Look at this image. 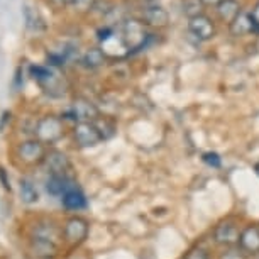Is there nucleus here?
I'll list each match as a JSON object with an SVG mask.
<instances>
[{"label": "nucleus", "instance_id": "1", "mask_svg": "<svg viewBox=\"0 0 259 259\" xmlns=\"http://www.w3.org/2000/svg\"><path fill=\"white\" fill-rule=\"evenodd\" d=\"M29 73H31L32 80L41 87L46 95L55 97V99L65 95V92H66L65 80L60 76V73H58L55 68L31 65L29 66Z\"/></svg>", "mask_w": 259, "mask_h": 259}, {"label": "nucleus", "instance_id": "2", "mask_svg": "<svg viewBox=\"0 0 259 259\" xmlns=\"http://www.w3.org/2000/svg\"><path fill=\"white\" fill-rule=\"evenodd\" d=\"M60 232L55 224H39L32 232V246L41 256H53L56 252Z\"/></svg>", "mask_w": 259, "mask_h": 259}, {"label": "nucleus", "instance_id": "3", "mask_svg": "<svg viewBox=\"0 0 259 259\" xmlns=\"http://www.w3.org/2000/svg\"><path fill=\"white\" fill-rule=\"evenodd\" d=\"M65 136L63 119L56 115H46L37 120L34 127V138L42 144H55Z\"/></svg>", "mask_w": 259, "mask_h": 259}, {"label": "nucleus", "instance_id": "4", "mask_svg": "<svg viewBox=\"0 0 259 259\" xmlns=\"http://www.w3.org/2000/svg\"><path fill=\"white\" fill-rule=\"evenodd\" d=\"M122 39H124V45L127 48V51L133 53L138 50H143L146 46V41L149 39V34L146 32L144 24L136 21V19H131L124 24L122 27Z\"/></svg>", "mask_w": 259, "mask_h": 259}, {"label": "nucleus", "instance_id": "5", "mask_svg": "<svg viewBox=\"0 0 259 259\" xmlns=\"http://www.w3.org/2000/svg\"><path fill=\"white\" fill-rule=\"evenodd\" d=\"M63 119L73 120L76 124L78 122H95L97 119H100V112L92 102L85 99H76L66 114L63 115Z\"/></svg>", "mask_w": 259, "mask_h": 259}, {"label": "nucleus", "instance_id": "6", "mask_svg": "<svg viewBox=\"0 0 259 259\" xmlns=\"http://www.w3.org/2000/svg\"><path fill=\"white\" fill-rule=\"evenodd\" d=\"M73 138L80 148H94L104 141L95 122H78L73 129Z\"/></svg>", "mask_w": 259, "mask_h": 259}, {"label": "nucleus", "instance_id": "7", "mask_svg": "<svg viewBox=\"0 0 259 259\" xmlns=\"http://www.w3.org/2000/svg\"><path fill=\"white\" fill-rule=\"evenodd\" d=\"M46 148L42 143H39L37 139H31V141H24V143L19 144L17 148V156L22 163L26 164H39L45 163L46 159Z\"/></svg>", "mask_w": 259, "mask_h": 259}, {"label": "nucleus", "instance_id": "8", "mask_svg": "<svg viewBox=\"0 0 259 259\" xmlns=\"http://www.w3.org/2000/svg\"><path fill=\"white\" fill-rule=\"evenodd\" d=\"M241 232L236 222L226 221L222 224H219L213 231V241L221 246L226 247H236L239 246V239H241Z\"/></svg>", "mask_w": 259, "mask_h": 259}, {"label": "nucleus", "instance_id": "9", "mask_svg": "<svg viewBox=\"0 0 259 259\" xmlns=\"http://www.w3.org/2000/svg\"><path fill=\"white\" fill-rule=\"evenodd\" d=\"M65 239L66 242H70L71 246H76V244H81L89 237V222L81 217H71L70 221L65 224Z\"/></svg>", "mask_w": 259, "mask_h": 259}, {"label": "nucleus", "instance_id": "10", "mask_svg": "<svg viewBox=\"0 0 259 259\" xmlns=\"http://www.w3.org/2000/svg\"><path fill=\"white\" fill-rule=\"evenodd\" d=\"M45 164L50 175H60V177H71L73 166L68 159V156L61 151H50L46 154Z\"/></svg>", "mask_w": 259, "mask_h": 259}, {"label": "nucleus", "instance_id": "11", "mask_svg": "<svg viewBox=\"0 0 259 259\" xmlns=\"http://www.w3.org/2000/svg\"><path fill=\"white\" fill-rule=\"evenodd\" d=\"M188 29L195 37L200 39V41H208V39H212L215 34L212 21H210L207 16H202V14L190 19Z\"/></svg>", "mask_w": 259, "mask_h": 259}, {"label": "nucleus", "instance_id": "12", "mask_svg": "<svg viewBox=\"0 0 259 259\" xmlns=\"http://www.w3.org/2000/svg\"><path fill=\"white\" fill-rule=\"evenodd\" d=\"M76 188V182L71 177H60V175H50L46 182L48 193L53 197H63L70 190Z\"/></svg>", "mask_w": 259, "mask_h": 259}, {"label": "nucleus", "instance_id": "13", "mask_svg": "<svg viewBox=\"0 0 259 259\" xmlns=\"http://www.w3.org/2000/svg\"><path fill=\"white\" fill-rule=\"evenodd\" d=\"M239 247L246 254H257L259 252V227L249 226L242 229L241 239H239Z\"/></svg>", "mask_w": 259, "mask_h": 259}, {"label": "nucleus", "instance_id": "14", "mask_svg": "<svg viewBox=\"0 0 259 259\" xmlns=\"http://www.w3.org/2000/svg\"><path fill=\"white\" fill-rule=\"evenodd\" d=\"M217 12L224 22H232L241 14V6L237 0H221L217 4Z\"/></svg>", "mask_w": 259, "mask_h": 259}, {"label": "nucleus", "instance_id": "15", "mask_svg": "<svg viewBox=\"0 0 259 259\" xmlns=\"http://www.w3.org/2000/svg\"><path fill=\"white\" fill-rule=\"evenodd\" d=\"M61 202L68 210H81L87 207V198L80 188H73L61 197Z\"/></svg>", "mask_w": 259, "mask_h": 259}, {"label": "nucleus", "instance_id": "16", "mask_svg": "<svg viewBox=\"0 0 259 259\" xmlns=\"http://www.w3.org/2000/svg\"><path fill=\"white\" fill-rule=\"evenodd\" d=\"M252 31H256V29H254V22L251 19V14L241 12L231 22V32L234 34V36H244V34L252 32Z\"/></svg>", "mask_w": 259, "mask_h": 259}, {"label": "nucleus", "instance_id": "17", "mask_svg": "<svg viewBox=\"0 0 259 259\" xmlns=\"http://www.w3.org/2000/svg\"><path fill=\"white\" fill-rule=\"evenodd\" d=\"M168 12L164 11L163 7L159 6H151L144 11V21L149 24V26H158V27H163L168 24Z\"/></svg>", "mask_w": 259, "mask_h": 259}, {"label": "nucleus", "instance_id": "18", "mask_svg": "<svg viewBox=\"0 0 259 259\" xmlns=\"http://www.w3.org/2000/svg\"><path fill=\"white\" fill-rule=\"evenodd\" d=\"M24 21H26L27 29H31V31H34V32L45 31V29H46L45 19H42L41 14H39L36 9L31 7V6L24 7Z\"/></svg>", "mask_w": 259, "mask_h": 259}, {"label": "nucleus", "instance_id": "19", "mask_svg": "<svg viewBox=\"0 0 259 259\" xmlns=\"http://www.w3.org/2000/svg\"><path fill=\"white\" fill-rule=\"evenodd\" d=\"M19 192H21V200L27 205L36 203L39 200V192L36 185L29 178H21V182H19Z\"/></svg>", "mask_w": 259, "mask_h": 259}, {"label": "nucleus", "instance_id": "20", "mask_svg": "<svg viewBox=\"0 0 259 259\" xmlns=\"http://www.w3.org/2000/svg\"><path fill=\"white\" fill-rule=\"evenodd\" d=\"M105 61V53L102 51V48H94V50H89L83 56V65L87 68H99L104 65Z\"/></svg>", "mask_w": 259, "mask_h": 259}, {"label": "nucleus", "instance_id": "21", "mask_svg": "<svg viewBox=\"0 0 259 259\" xmlns=\"http://www.w3.org/2000/svg\"><path fill=\"white\" fill-rule=\"evenodd\" d=\"M202 11V0H185L183 4V12L192 19L195 16H200Z\"/></svg>", "mask_w": 259, "mask_h": 259}, {"label": "nucleus", "instance_id": "22", "mask_svg": "<svg viewBox=\"0 0 259 259\" xmlns=\"http://www.w3.org/2000/svg\"><path fill=\"white\" fill-rule=\"evenodd\" d=\"M219 259H247V254L239 246H236V247H227Z\"/></svg>", "mask_w": 259, "mask_h": 259}, {"label": "nucleus", "instance_id": "23", "mask_svg": "<svg viewBox=\"0 0 259 259\" xmlns=\"http://www.w3.org/2000/svg\"><path fill=\"white\" fill-rule=\"evenodd\" d=\"M183 259H210L208 252L205 251L202 247H195V249H190V251L185 254Z\"/></svg>", "mask_w": 259, "mask_h": 259}, {"label": "nucleus", "instance_id": "24", "mask_svg": "<svg viewBox=\"0 0 259 259\" xmlns=\"http://www.w3.org/2000/svg\"><path fill=\"white\" fill-rule=\"evenodd\" d=\"M202 159H203L208 166H212V168H219V166L222 164L221 156H219L217 153H205V154L202 156Z\"/></svg>", "mask_w": 259, "mask_h": 259}, {"label": "nucleus", "instance_id": "25", "mask_svg": "<svg viewBox=\"0 0 259 259\" xmlns=\"http://www.w3.org/2000/svg\"><path fill=\"white\" fill-rule=\"evenodd\" d=\"M95 0H71V7L78 9V11H89L94 7Z\"/></svg>", "mask_w": 259, "mask_h": 259}, {"label": "nucleus", "instance_id": "26", "mask_svg": "<svg viewBox=\"0 0 259 259\" xmlns=\"http://www.w3.org/2000/svg\"><path fill=\"white\" fill-rule=\"evenodd\" d=\"M251 19H252V22H254V29H256V31H259V4L252 9Z\"/></svg>", "mask_w": 259, "mask_h": 259}, {"label": "nucleus", "instance_id": "27", "mask_svg": "<svg viewBox=\"0 0 259 259\" xmlns=\"http://www.w3.org/2000/svg\"><path fill=\"white\" fill-rule=\"evenodd\" d=\"M0 180H2L4 188H6V190H11V182H9V180H7V177H6V171H4L2 168H0Z\"/></svg>", "mask_w": 259, "mask_h": 259}, {"label": "nucleus", "instance_id": "28", "mask_svg": "<svg viewBox=\"0 0 259 259\" xmlns=\"http://www.w3.org/2000/svg\"><path fill=\"white\" fill-rule=\"evenodd\" d=\"M53 2H55L56 6H60V7H65V6H71V0H53Z\"/></svg>", "mask_w": 259, "mask_h": 259}, {"label": "nucleus", "instance_id": "29", "mask_svg": "<svg viewBox=\"0 0 259 259\" xmlns=\"http://www.w3.org/2000/svg\"><path fill=\"white\" fill-rule=\"evenodd\" d=\"M219 2L221 0H202V4H205V6H217Z\"/></svg>", "mask_w": 259, "mask_h": 259}, {"label": "nucleus", "instance_id": "30", "mask_svg": "<svg viewBox=\"0 0 259 259\" xmlns=\"http://www.w3.org/2000/svg\"><path fill=\"white\" fill-rule=\"evenodd\" d=\"M256 173L259 175V164H256Z\"/></svg>", "mask_w": 259, "mask_h": 259}]
</instances>
